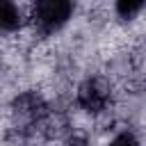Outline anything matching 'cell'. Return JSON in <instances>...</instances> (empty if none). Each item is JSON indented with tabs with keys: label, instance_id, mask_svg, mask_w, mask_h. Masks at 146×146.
<instances>
[{
	"label": "cell",
	"instance_id": "cell-3",
	"mask_svg": "<svg viewBox=\"0 0 146 146\" xmlns=\"http://www.w3.org/2000/svg\"><path fill=\"white\" fill-rule=\"evenodd\" d=\"M11 114L18 121L34 123L46 114V103L36 91H23L11 100Z\"/></svg>",
	"mask_w": 146,
	"mask_h": 146
},
{
	"label": "cell",
	"instance_id": "cell-1",
	"mask_svg": "<svg viewBox=\"0 0 146 146\" xmlns=\"http://www.w3.org/2000/svg\"><path fill=\"white\" fill-rule=\"evenodd\" d=\"M73 14V2L68 0H39L32 7V23L41 34H52L66 25Z\"/></svg>",
	"mask_w": 146,
	"mask_h": 146
},
{
	"label": "cell",
	"instance_id": "cell-6",
	"mask_svg": "<svg viewBox=\"0 0 146 146\" xmlns=\"http://www.w3.org/2000/svg\"><path fill=\"white\" fill-rule=\"evenodd\" d=\"M107 146H139V141H137V137L132 132H119Z\"/></svg>",
	"mask_w": 146,
	"mask_h": 146
},
{
	"label": "cell",
	"instance_id": "cell-7",
	"mask_svg": "<svg viewBox=\"0 0 146 146\" xmlns=\"http://www.w3.org/2000/svg\"><path fill=\"white\" fill-rule=\"evenodd\" d=\"M66 146H87V139H84V137H78V135H75L73 139H68V144H66Z\"/></svg>",
	"mask_w": 146,
	"mask_h": 146
},
{
	"label": "cell",
	"instance_id": "cell-5",
	"mask_svg": "<svg viewBox=\"0 0 146 146\" xmlns=\"http://www.w3.org/2000/svg\"><path fill=\"white\" fill-rule=\"evenodd\" d=\"M141 9H144V2L139 0H119L114 5V11L119 14V18H135Z\"/></svg>",
	"mask_w": 146,
	"mask_h": 146
},
{
	"label": "cell",
	"instance_id": "cell-4",
	"mask_svg": "<svg viewBox=\"0 0 146 146\" xmlns=\"http://www.w3.org/2000/svg\"><path fill=\"white\" fill-rule=\"evenodd\" d=\"M23 25V14L18 9V5L2 0L0 2V30L2 32H16Z\"/></svg>",
	"mask_w": 146,
	"mask_h": 146
},
{
	"label": "cell",
	"instance_id": "cell-2",
	"mask_svg": "<svg viewBox=\"0 0 146 146\" xmlns=\"http://www.w3.org/2000/svg\"><path fill=\"white\" fill-rule=\"evenodd\" d=\"M110 96H112L110 82L105 78H100V75H94V78H87L84 82H80L78 94H75V100H78V105L84 112L98 114V112H103L107 107Z\"/></svg>",
	"mask_w": 146,
	"mask_h": 146
}]
</instances>
